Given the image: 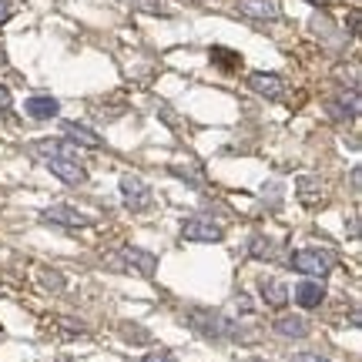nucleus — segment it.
I'll use <instances>...</instances> for the list:
<instances>
[{
    "instance_id": "1",
    "label": "nucleus",
    "mask_w": 362,
    "mask_h": 362,
    "mask_svg": "<svg viewBox=\"0 0 362 362\" xmlns=\"http://www.w3.org/2000/svg\"><path fill=\"white\" fill-rule=\"evenodd\" d=\"M292 269L305 272L312 279H325L329 272L336 269V259L329 252H315V248H305V252H296L292 255Z\"/></svg>"
},
{
    "instance_id": "2",
    "label": "nucleus",
    "mask_w": 362,
    "mask_h": 362,
    "mask_svg": "<svg viewBox=\"0 0 362 362\" xmlns=\"http://www.w3.org/2000/svg\"><path fill=\"white\" fill-rule=\"evenodd\" d=\"M47 165H51L54 175L61 181H67V185H84V181H88V171H84V165H81L74 155H54V158H47Z\"/></svg>"
},
{
    "instance_id": "3",
    "label": "nucleus",
    "mask_w": 362,
    "mask_h": 362,
    "mask_svg": "<svg viewBox=\"0 0 362 362\" xmlns=\"http://www.w3.org/2000/svg\"><path fill=\"white\" fill-rule=\"evenodd\" d=\"M121 194L128 198V205L134 211H144V208L151 205V192H148V185L141 178H134V175H124L121 178Z\"/></svg>"
},
{
    "instance_id": "4",
    "label": "nucleus",
    "mask_w": 362,
    "mask_h": 362,
    "mask_svg": "<svg viewBox=\"0 0 362 362\" xmlns=\"http://www.w3.org/2000/svg\"><path fill=\"white\" fill-rule=\"evenodd\" d=\"M181 235H185L188 242H221V238H225L218 225L202 221V218H188L185 225H181Z\"/></svg>"
},
{
    "instance_id": "5",
    "label": "nucleus",
    "mask_w": 362,
    "mask_h": 362,
    "mask_svg": "<svg viewBox=\"0 0 362 362\" xmlns=\"http://www.w3.org/2000/svg\"><path fill=\"white\" fill-rule=\"evenodd\" d=\"M248 88L255 90V94H262V98H272V101H279L285 94V81L279 78V74H252L248 78Z\"/></svg>"
},
{
    "instance_id": "6",
    "label": "nucleus",
    "mask_w": 362,
    "mask_h": 362,
    "mask_svg": "<svg viewBox=\"0 0 362 362\" xmlns=\"http://www.w3.org/2000/svg\"><path fill=\"white\" fill-rule=\"evenodd\" d=\"M238 11L252 17V21H279L282 17L275 0H238Z\"/></svg>"
},
{
    "instance_id": "7",
    "label": "nucleus",
    "mask_w": 362,
    "mask_h": 362,
    "mask_svg": "<svg viewBox=\"0 0 362 362\" xmlns=\"http://www.w3.org/2000/svg\"><path fill=\"white\" fill-rule=\"evenodd\" d=\"M44 218L54 221V225H64V228H88L90 218L88 215H81V211H74V208H67V205H54L44 211Z\"/></svg>"
},
{
    "instance_id": "8",
    "label": "nucleus",
    "mask_w": 362,
    "mask_h": 362,
    "mask_svg": "<svg viewBox=\"0 0 362 362\" xmlns=\"http://www.w3.org/2000/svg\"><path fill=\"white\" fill-rule=\"evenodd\" d=\"M325 298V285H319V279H309V282L296 285V302L302 309H319Z\"/></svg>"
},
{
    "instance_id": "9",
    "label": "nucleus",
    "mask_w": 362,
    "mask_h": 362,
    "mask_svg": "<svg viewBox=\"0 0 362 362\" xmlns=\"http://www.w3.org/2000/svg\"><path fill=\"white\" fill-rule=\"evenodd\" d=\"M121 259H124L128 269L141 272V275H155V269H158V259L151 255V252H144V248H124Z\"/></svg>"
},
{
    "instance_id": "10",
    "label": "nucleus",
    "mask_w": 362,
    "mask_h": 362,
    "mask_svg": "<svg viewBox=\"0 0 362 362\" xmlns=\"http://www.w3.org/2000/svg\"><path fill=\"white\" fill-rule=\"evenodd\" d=\"M64 134L74 144H81V148H101L104 144L101 134H94V131L84 128V124H78V121H64Z\"/></svg>"
},
{
    "instance_id": "11",
    "label": "nucleus",
    "mask_w": 362,
    "mask_h": 362,
    "mask_svg": "<svg viewBox=\"0 0 362 362\" xmlns=\"http://www.w3.org/2000/svg\"><path fill=\"white\" fill-rule=\"evenodd\" d=\"M27 115L37 117V121H47V117H54L57 111H61V104H57V98H47V94H37V98H27Z\"/></svg>"
},
{
    "instance_id": "12",
    "label": "nucleus",
    "mask_w": 362,
    "mask_h": 362,
    "mask_svg": "<svg viewBox=\"0 0 362 362\" xmlns=\"http://www.w3.org/2000/svg\"><path fill=\"white\" fill-rule=\"evenodd\" d=\"M298 202L305 208L322 205V185H319V178H312V175H302V178H298Z\"/></svg>"
},
{
    "instance_id": "13",
    "label": "nucleus",
    "mask_w": 362,
    "mask_h": 362,
    "mask_svg": "<svg viewBox=\"0 0 362 362\" xmlns=\"http://www.w3.org/2000/svg\"><path fill=\"white\" fill-rule=\"evenodd\" d=\"M275 332L285 339H305L309 336V322L298 319V315H282V319L275 322Z\"/></svg>"
},
{
    "instance_id": "14",
    "label": "nucleus",
    "mask_w": 362,
    "mask_h": 362,
    "mask_svg": "<svg viewBox=\"0 0 362 362\" xmlns=\"http://www.w3.org/2000/svg\"><path fill=\"white\" fill-rule=\"evenodd\" d=\"M332 115L356 121V117H359V94H356V90L342 94V98H339V104H332Z\"/></svg>"
},
{
    "instance_id": "15",
    "label": "nucleus",
    "mask_w": 362,
    "mask_h": 362,
    "mask_svg": "<svg viewBox=\"0 0 362 362\" xmlns=\"http://www.w3.org/2000/svg\"><path fill=\"white\" fill-rule=\"evenodd\" d=\"M259 292H262V298H265L269 305H275V309H282L285 302H288V288L279 285V282H262Z\"/></svg>"
},
{
    "instance_id": "16",
    "label": "nucleus",
    "mask_w": 362,
    "mask_h": 362,
    "mask_svg": "<svg viewBox=\"0 0 362 362\" xmlns=\"http://www.w3.org/2000/svg\"><path fill=\"white\" fill-rule=\"evenodd\" d=\"M211 61L225 71H235V67H242V57L235 51H225V47H211Z\"/></svg>"
},
{
    "instance_id": "17",
    "label": "nucleus",
    "mask_w": 362,
    "mask_h": 362,
    "mask_svg": "<svg viewBox=\"0 0 362 362\" xmlns=\"http://www.w3.org/2000/svg\"><path fill=\"white\" fill-rule=\"evenodd\" d=\"M34 151H37L40 158H54V155H64V144L61 141H37Z\"/></svg>"
},
{
    "instance_id": "18",
    "label": "nucleus",
    "mask_w": 362,
    "mask_h": 362,
    "mask_svg": "<svg viewBox=\"0 0 362 362\" xmlns=\"http://www.w3.org/2000/svg\"><path fill=\"white\" fill-rule=\"evenodd\" d=\"M144 362H178V359H175V352H168V349H155L144 356Z\"/></svg>"
},
{
    "instance_id": "19",
    "label": "nucleus",
    "mask_w": 362,
    "mask_h": 362,
    "mask_svg": "<svg viewBox=\"0 0 362 362\" xmlns=\"http://www.w3.org/2000/svg\"><path fill=\"white\" fill-rule=\"evenodd\" d=\"M11 13H13V7H11V0H0V27L11 21Z\"/></svg>"
},
{
    "instance_id": "20",
    "label": "nucleus",
    "mask_w": 362,
    "mask_h": 362,
    "mask_svg": "<svg viewBox=\"0 0 362 362\" xmlns=\"http://www.w3.org/2000/svg\"><path fill=\"white\" fill-rule=\"evenodd\" d=\"M296 362H329L325 356H315V352H298Z\"/></svg>"
},
{
    "instance_id": "21",
    "label": "nucleus",
    "mask_w": 362,
    "mask_h": 362,
    "mask_svg": "<svg viewBox=\"0 0 362 362\" xmlns=\"http://www.w3.org/2000/svg\"><path fill=\"white\" fill-rule=\"evenodd\" d=\"M7 107H11V90L0 84V111H7Z\"/></svg>"
},
{
    "instance_id": "22",
    "label": "nucleus",
    "mask_w": 362,
    "mask_h": 362,
    "mask_svg": "<svg viewBox=\"0 0 362 362\" xmlns=\"http://www.w3.org/2000/svg\"><path fill=\"white\" fill-rule=\"evenodd\" d=\"M309 4H319V7H329L332 0H309Z\"/></svg>"
}]
</instances>
